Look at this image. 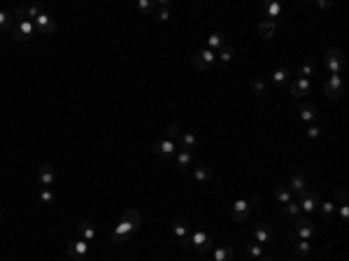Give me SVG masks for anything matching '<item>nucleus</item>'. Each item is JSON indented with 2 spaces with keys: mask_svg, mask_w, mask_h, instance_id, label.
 Segmentation results:
<instances>
[{
  "mask_svg": "<svg viewBox=\"0 0 349 261\" xmlns=\"http://www.w3.org/2000/svg\"><path fill=\"white\" fill-rule=\"evenodd\" d=\"M140 224H142V217H140V212L137 210H126L121 217V222L114 226L112 231V243H116V245H121V243H126V240L135 233L137 229H140Z\"/></svg>",
  "mask_w": 349,
  "mask_h": 261,
  "instance_id": "1",
  "label": "nucleus"
},
{
  "mask_svg": "<svg viewBox=\"0 0 349 261\" xmlns=\"http://www.w3.org/2000/svg\"><path fill=\"white\" fill-rule=\"evenodd\" d=\"M345 68V54L338 47H331L326 52V70L331 75H340V70Z\"/></svg>",
  "mask_w": 349,
  "mask_h": 261,
  "instance_id": "2",
  "label": "nucleus"
},
{
  "mask_svg": "<svg viewBox=\"0 0 349 261\" xmlns=\"http://www.w3.org/2000/svg\"><path fill=\"white\" fill-rule=\"evenodd\" d=\"M12 35H14V40H19V42H28V40L35 35V26H33L31 19L16 21L14 26H12Z\"/></svg>",
  "mask_w": 349,
  "mask_h": 261,
  "instance_id": "3",
  "label": "nucleus"
},
{
  "mask_svg": "<svg viewBox=\"0 0 349 261\" xmlns=\"http://www.w3.org/2000/svg\"><path fill=\"white\" fill-rule=\"evenodd\" d=\"M189 245H193L198 252H210L212 250V236L205 233V231H193L189 233Z\"/></svg>",
  "mask_w": 349,
  "mask_h": 261,
  "instance_id": "4",
  "label": "nucleus"
},
{
  "mask_svg": "<svg viewBox=\"0 0 349 261\" xmlns=\"http://www.w3.org/2000/svg\"><path fill=\"white\" fill-rule=\"evenodd\" d=\"M152 152L156 154V156H159V159H173L174 154H177V142H170V140H156V142H154L152 145Z\"/></svg>",
  "mask_w": 349,
  "mask_h": 261,
  "instance_id": "5",
  "label": "nucleus"
},
{
  "mask_svg": "<svg viewBox=\"0 0 349 261\" xmlns=\"http://www.w3.org/2000/svg\"><path fill=\"white\" fill-rule=\"evenodd\" d=\"M319 203H321V196L317 192H312V189H305L300 194V198H298V205H300L303 212H314L319 207Z\"/></svg>",
  "mask_w": 349,
  "mask_h": 261,
  "instance_id": "6",
  "label": "nucleus"
},
{
  "mask_svg": "<svg viewBox=\"0 0 349 261\" xmlns=\"http://www.w3.org/2000/svg\"><path fill=\"white\" fill-rule=\"evenodd\" d=\"M293 222H296V231H293V233H296V236H298V240H310L312 236H314V231H317V226H314V224H312V222H310V219H307V217H305V215L296 217Z\"/></svg>",
  "mask_w": 349,
  "mask_h": 261,
  "instance_id": "7",
  "label": "nucleus"
},
{
  "mask_svg": "<svg viewBox=\"0 0 349 261\" xmlns=\"http://www.w3.org/2000/svg\"><path fill=\"white\" fill-rule=\"evenodd\" d=\"M33 26H35V31L42 33V35H52V33L56 31V19H54L52 14L42 12L38 19H33Z\"/></svg>",
  "mask_w": 349,
  "mask_h": 261,
  "instance_id": "8",
  "label": "nucleus"
},
{
  "mask_svg": "<svg viewBox=\"0 0 349 261\" xmlns=\"http://www.w3.org/2000/svg\"><path fill=\"white\" fill-rule=\"evenodd\" d=\"M217 63V54H214L212 49H200L196 56H193V65L198 70H210Z\"/></svg>",
  "mask_w": 349,
  "mask_h": 261,
  "instance_id": "9",
  "label": "nucleus"
},
{
  "mask_svg": "<svg viewBox=\"0 0 349 261\" xmlns=\"http://www.w3.org/2000/svg\"><path fill=\"white\" fill-rule=\"evenodd\" d=\"M342 91H345L342 77H340V75H331V79H328L326 84H324V96L333 100V98H340Z\"/></svg>",
  "mask_w": 349,
  "mask_h": 261,
  "instance_id": "10",
  "label": "nucleus"
},
{
  "mask_svg": "<svg viewBox=\"0 0 349 261\" xmlns=\"http://www.w3.org/2000/svg\"><path fill=\"white\" fill-rule=\"evenodd\" d=\"M275 238V231L268 226V224L258 222L254 224V243H258V245H268V243H273Z\"/></svg>",
  "mask_w": 349,
  "mask_h": 261,
  "instance_id": "11",
  "label": "nucleus"
},
{
  "mask_svg": "<svg viewBox=\"0 0 349 261\" xmlns=\"http://www.w3.org/2000/svg\"><path fill=\"white\" fill-rule=\"evenodd\" d=\"M251 212V203L249 200H235L233 207H231V217H233V222H247V217Z\"/></svg>",
  "mask_w": 349,
  "mask_h": 261,
  "instance_id": "12",
  "label": "nucleus"
},
{
  "mask_svg": "<svg viewBox=\"0 0 349 261\" xmlns=\"http://www.w3.org/2000/svg\"><path fill=\"white\" fill-rule=\"evenodd\" d=\"M68 254L72 259H86L89 257V243L82 238H75L68 243Z\"/></svg>",
  "mask_w": 349,
  "mask_h": 261,
  "instance_id": "13",
  "label": "nucleus"
},
{
  "mask_svg": "<svg viewBox=\"0 0 349 261\" xmlns=\"http://www.w3.org/2000/svg\"><path fill=\"white\" fill-rule=\"evenodd\" d=\"M38 182H40L42 189H45V187H52L54 182H56V168L49 166V163L40 166V168H38Z\"/></svg>",
  "mask_w": 349,
  "mask_h": 261,
  "instance_id": "14",
  "label": "nucleus"
},
{
  "mask_svg": "<svg viewBox=\"0 0 349 261\" xmlns=\"http://www.w3.org/2000/svg\"><path fill=\"white\" fill-rule=\"evenodd\" d=\"M310 91H312V82H310V79L296 77V82L291 84V96H293V98H305Z\"/></svg>",
  "mask_w": 349,
  "mask_h": 261,
  "instance_id": "15",
  "label": "nucleus"
},
{
  "mask_svg": "<svg viewBox=\"0 0 349 261\" xmlns=\"http://www.w3.org/2000/svg\"><path fill=\"white\" fill-rule=\"evenodd\" d=\"M307 189V177L303 173H293V175L289 177V192H296L298 196Z\"/></svg>",
  "mask_w": 349,
  "mask_h": 261,
  "instance_id": "16",
  "label": "nucleus"
},
{
  "mask_svg": "<svg viewBox=\"0 0 349 261\" xmlns=\"http://www.w3.org/2000/svg\"><path fill=\"white\" fill-rule=\"evenodd\" d=\"M173 233H174V238H177V240L189 238V233H191V224L186 222V219H182V217H177V219L173 222Z\"/></svg>",
  "mask_w": 349,
  "mask_h": 261,
  "instance_id": "17",
  "label": "nucleus"
},
{
  "mask_svg": "<svg viewBox=\"0 0 349 261\" xmlns=\"http://www.w3.org/2000/svg\"><path fill=\"white\" fill-rule=\"evenodd\" d=\"M277 212H280L282 217H287V219H296V217L303 215V210H300V205H298L296 200H291V203H284V205L277 207Z\"/></svg>",
  "mask_w": 349,
  "mask_h": 261,
  "instance_id": "18",
  "label": "nucleus"
},
{
  "mask_svg": "<svg viewBox=\"0 0 349 261\" xmlns=\"http://www.w3.org/2000/svg\"><path fill=\"white\" fill-rule=\"evenodd\" d=\"M177 147H179V149H184V152H193V149L198 147L196 133H189V130H186V133H182V135H179V140H177Z\"/></svg>",
  "mask_w": 349,
  "mask_h": 261,
  "instance_id": "19",
  "label": "nucleus"
},
{
  "mask_svg": "<svg viewBox=\"0 0 349 261\" xmlns=\"http://www.w3.org/2000/svg\"><path fill=\"white\" fill-rule=\"evenodd\" d=\"M174 166H177V170L184 175V173H186V170L193 166V156H191V152H184V149H179V152H177V159H174Z\"/></svg>",
  "mask_w": 349,
  "mask_h": 261,
  "instance_id": "20",
  "label": "nucleus"
},
{
  "mask_svg": "<svg viewBox=\"0 0 349 261\" xmlns=\"http://www.w3.org/2000/svg\"><path fill=\"white\" fill-rule=\"evenodd\" d=\"M275 28H277V21H268V19H263V21L258 23V35L263 40H270L275 35Z\"/></svg>",
  "mask_w": 349,
  "mask_h": 261,
  "instance_id": "21",
  "label": "nucleus"
},
{
  "mask_svg": "<svg viewBox=\"0 0 349 261\" xmlns=\"http://www.w3.org/2000/svg\"><path fill=\"white\" fill-rule=\"evenodd\" d=\"M79 238L86 240V243H91V240L96 238V229H93V224L89 222V219H84V222L79 224Z\"/></svg>",
  "mask_w": 349,
  "mask_h": 261,
  "instance_id": "22",
  "label": "nucleus"
},
{
  "mask_svg": "<svg viewBox=\"0 0 349 261\" xmlns=\"http://www.w3.org/2000/svg\"><path fill=\"white\" fill-rule=\"evenodd\" d=\"M193 177H196L198 182H207V180H212V168L205 166V163H200L193 168Z\"/></svg>",
  "mask_w": 349,
  "mask_h": 261,
  "instance_id": "23",
  "label": "nucleus"
},
{
  "mask_svg": "<svg viewBox=\"0 0 349 261\" xmlns=\"http://www.w3.org/2000/svg\"><path fill=\"white\" fill-rule=\"evenodd\" d=\"M214 261H233V247L219 245L217 250H214Z\"/></svg>",
  "mask_w": 349,
  "mask_h": 261,
  "instance_id": "24",
  "label": "nucleus"
},
{
  "mask_svg": "<svg viewBox=\"0 0 349 261\" xmlns=\"http://www.w3.org/2000/svg\"><path fill=\"white\" fill-rule=\"evenodd\" d=\"M244 252H247V257L249 259H254V261H258L261 257H263V245H258V243H247V247H244Z\"/></svg>",
  "mask_w": 349,
  "mask_h": 261,
  "instance_id": "25",
  "label": "nucleus"
},
{
  "mask_svg": "<svg viewBox=\"0 0 349 261\" xmlns=\"http://www.w3.org/2000/svg\"><path fill=\"white\" fill-rule=\"evenodd\" d=\"M282 14V5L280 2H270V5H266V14H263V19H268V21H277Z\"/></svg>",
  "mask_w": 349,
  "mask_h": 261,
  "instance_id": "26",
  "label": "nucleus"
},
{
  "mask_svg": "<svg viewBox=\"0 0 349 261\" xmlns=\"http://www.w3.org/2000/svg\"><path fill=\"white\" fill-rule=\"evenodd\" d=\"M233 56H235V47H231V45H224L217 52V61L221 63H228V61H233Z\"/></svg>",
  "mask_w": 349,
  "mask_h": 261,
  "instance_id": "27",
  "label": "nucleus"
},
{
  "mask_svg": "<svg viewBox=\"0 0 349 261\" xmlns=\"http://www.w3.org/2000/svg\"><path fill=\"white\" fill-rule=\"evenodd\" d=\"M293 247H296V254L300 257V259H307L312 254V243L310 240H298V243H293Z\"/></svg>",
  "mask_w": 349,
  "mask_h": 261,
  "instance_id": "28",
  "label": "nucleus"
},
{
  "mask_svg": "<svg viewBox=\"0 0 349 261\" xmlns=\"http://www.w3.org/2000/svg\"><path fill=\"white\" fill-rule=\"evenodd\" d=\"M317 108L314 105H310V103H305L303 108H300V119L303 122H317Z\"/></svg>",
  "mask_w": 349,
  "mask_h": 261,
  "instance_id": "29",
  "label": "nucleus"
},
{
  "mask_svg": "<svg viewBox=\"0 0 349 261\" xmlns=\"http://www.w3.org/2000/svg\"><path fill=\"white\" fill-rule=\"evenodd\" d=\"M291 194L293 192H289V187H277V189H275V198H277L280 205H284V203H291V200H293Z\"/></svg>",
  "mask_w": 349,
  "mask_h": 261,
  "instance_id": "30",
  "label": "nucleus"
},
{
  "mask_svg": "<svg viewBox=\"0 0 349 261\" xmlns=\"http://www.w3.org/2000/svg\"><path fill=\"white\" fill-rule=\"evenodd\" d=\"M319 215H321V219H331V217H333V212H335V203L333 200H326V203H319Z\"/></svg>",
  "mask_w": 349,
  "mask_h": 261,
  "instance_id": "31",
  "label": "nucleus"
},
{
  "mask_svg": "<svg viewBox=\"0 0 349 261\" xmlns=\"http://www.w3.org/2000/svg\"><path fill=\"white\" fill-rule=\"evenodd\" d=\"M154 7H156L154 0H137V12H140V14H152Z\"/></svg>",
  "mask_w": 349,
  "mask_h": 261,
  "instance_id": "32",
  "label": "nucleus"
},
{
  "mask_svg": "<svg viewBox=\"0 0 349 261\" xmlns=\"http://www.w3.org/2000/svg\"><path fill=\"white\" fill-rule=\"evenodd\" d=\"M179 135H182V129L177 126V124H170L166 130V140H170V142H177L179 140Z\"/></svg>",
  "mask_w": 349,
  "mask_h": 261,
  "instance_id": "33",
  "label": "nucleus"
},
{
  "mask_svg": "<svg viewBox=\"0 0 349 261\" xmlns=\"http://www.w3.org/2000/svg\"><path fill=\"white\" fill-rule=\"evenodd\" d=\"M207 45L210 47H214V49H221V47L226 45V42H224V33H212V35H210V38H207Z\"/></svg>",
  "mask_w": 349,
  "mask_h": 261,
  "instance_id": "34",
  "label": "nucleus"
},
{
  "mask_svg": "<svg viewBox=\"0 0 349 261\" xmlns=\"http://www.w3.org/2000/svg\"><path fill=\"white\" fill-rule=\"evenodd\" d=\"M314 70H317V68H314V63H312V61H305L303 68L298 70V77H303V79H310V77L314 75Z\"/></svg>",
  "mask_w": 349,
  "mask_h": 261,
  "instance_id": "35",
  "label": "nucleus"
},
{
  "mask_svg": "<svg viewBox=\"0 0 349 261\" xmlns=\"http://www.w3.org/2000/svg\"><path fill=\"white\" fill-rule=\"evenodd\" d=\"M14 23H12V14L9 12H0V31H9Z\"/></svg>",
  "mask_w": 349,
  "mask_h": 261,
  "instance_id": "36",
  "label": "nucleus"
},
{
  "mask_svg": "<svg viewBox=\"0 0 349 261\" xmlns=\"http://www.w3.org/2000/svg\"><path fill=\"white\" fill-rule=\"evenodd\" d=\"M287 77H289V70L287 68H277L273 72V82H275V84H282V82H287Z\"/></svg>",
  "mask_w": 349,
  "mask_h": 261,
  "instance_id": "37",
  "label": "nucleus"
},
{
  "mask_svg": "<svg viewBox=\"0 0 349 261\" xmlns=\"http://www.w3.org/2000/svg\"><path fill=\"white\" fill-rule=\"evenodd\" d=\"M54 198H56V196H54V192H52V189H49V187H45V189L40 192V200H42L45 205H49V203H54Z\"/></svg>",
  "mask_w": 349,
  "mask_h": 261,
  "instance_id": "38",
  "label": "nucleus"
},
{
  "mask_svg": "<svg viewBox=\"0 0 349 261\" xmlns=\"http://www.w3.org/2000/svg\"><path fill=\"white\" fill-rule=\"evenodd\" d=\"M42 12H45V7H42V5H31V7L26 9V14H28V19H38L40 14H42Z\"/></svg>",
  "mask_w": 349,
  "mask_h": 261,
  "instance_id": "39",
  "label": "nucleus"
},
{
  "mask_svg": "<svg viewBox=\"0 0 349 261\" xmlns=\"http://www.w3.org/2000/svg\"><path fill=\"white\" fill-rule=\"evenodd\" d=\"M335 198H338V203H347V189H345V187H338V189H335Z\"/></svg>",
  "mask_w": 349,
  "mask_h": 261,
  "instance_id": "40",
  "label": "nucleus"
},
{
  "mask_svg": "<svg viewBox=\"0 0 349 261\" xmlns=\"http://www.w3.org/2000/svg\"><path fill=\"white\" fill-rule=\"evenodd\" d=\"M168 19H170V9L161 7V9H159V14H156V21H159V23H166Z\"/></svg>",
  "mask_w": 349,
  "mask_h": 261,
  "instance_id": "41",
  "label": "nucleus"
},
{
  "mask_svg": "<svg viewBox=\"0 0 349 261\" xmlns=\"http://www.w3.org/2000/svg\"><path fill=\"white\" fill-rule=\"evenodd\" d=\"M12 16H16V21H23V19H28V14H26V7H16L14 12H12Z\"/></svg>",
  "mask_w": 349,
  "mask_h": 261,
  "instance_id": "42",
  "label": "nucleus"
},
{
  "mask_svg": "<svg viewBox=\"0 0 349 261\" xmlns=\"http://www.w3.org/2000/svg\"><path fill=\"white\" fill-rule=\"evenodd\" d=\"M266 82H254V93H256V96H263V93H266Z\"/></svg>",
  "mask_w": 349,
  "mask_h": 261,
  "instance_id": "43",
  "label": "nucleus"
},
{
  "mask_svg": "<svg viewBox=\"0 0 349 261\" xmlns=\"http://www.w3.org/2000/svg\"><path fill=\"white\" fill-rule=\"evenodd\" d=\"M347 217H349V205L347 203H342L340 205V222H347Z\"/></svg>",
  "mask_w": 349,
  "mask_h": 261,
  "instance_id": "44",
  "label": "nucleus"
},
{
  "mask_svg": "<svg viewBox=\"0 0 349 261\" xmlns=\"http://www.w3.org/2000/svg\"><path fill=\"white\" fill-rule=\"evenodd\" d=\"M307 135H310V138H319V135H321V129H319V126H310V129H307Z\"/></svg>",
  "mask_w": 349,
  "mask_h": 261,
  "instance_id": "45",
  "label": "nucleus"
},
{
  "mask_svg": "<svg viewBox=\"0 0 349 261\" xmlns=\"http://www.w3.org/2000/svg\"><path fill=\"white\" fill-rule=\"evenodd\" d=\"M287 240H289V243H296V240H298V236H296V233H293V231H291V233H289V236H287Z\"/></svg>",
  "mask_w": 349,
  "mask_h": 261,
  "instance_id": "46",
  "label": "nucleus"
},
{
  "mask_svg": "<svg viewBox=\"0 0 349 261\" xmlns=\"http://www.w3.org/2000/svg\"><path fill=\"white\" fill-rule=\"evenodd\" d=\"M258 261H273V259H270V257H261V259H258Z\"/></svg>",
  "mask_w": 349,
  "mask_h": 261,
  "instance_id": "47",
  "label": "nucleus"
},
{
  "mask_svg": "<svg viewBox=\"0 0 349 261\" xmlns=\"http://www.w3.org/2000/svg\"><path fill=\"white\" fill-rule=\"evenodd\" d=\"M0 219H2V212H0Z\"/></svg>",
  "mask_w": 349,
  "mask_h": 261,
  "instance_id": "48",
  "label": "nucleus"
},
{
  "mask_svg": "<svg viewBox=\"0 0 349 261\" xmlns=\"http://www.w3.org/2000/svg\"><path fill=\"white\" fill-rule=\"evenodd\" d=\"M293 261H300V259H293Z\"/></svg>",
  "mask_w": 349,
  "mask_h": 261,
  "instance_id": "49",
  "label": "nucleus"
}]
</instances>
